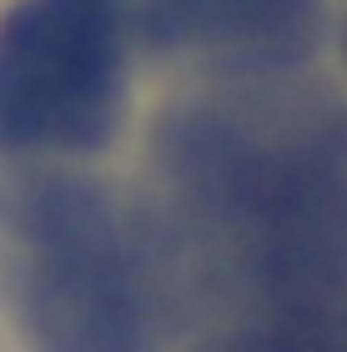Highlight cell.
Wrapping results in <instances>:
<instances>
[{
    "label": "cell",
    "instance_id": "6da1fadb",
    "mask_svg": "<svg viewBox=\"0 0 347 352\" xmlns=\"http://www.w3.org/2000/svg\"><path fill=\"white\" fill-rule=\"evenodd\" d=\"M136 212L181 342L347 332V96L307 71L197 81L146 131Z\"/></svg>",
    "mask_w": 347,
    "mask_h": 352
},
{
    "label": "cell",
    "instance_id": "7a4b0ae2",
    "mask_svg": "<svg viewBox=\"0 0 347 352\" xmlns=\"http://www.w3.org/2000/svg\"><path fill=\"white\" fill-rule=\"evenodd\" d=\"M0 302L30 352H166L181 342L131 186L56 162L0 171Z\"/></svg>",
    "mask_w": 347,
    "mask_h": 352
},
{
    "label": "cell",
    "instance_id": "3957f363",
    "mask_svg": "<svg viewBox=\"0 0 347 352\" xmlns=\"http://www.w3.org/2000/svg\"><path fill=\"white\" fill-rule=\"evenodd\" d=\"M126 101L131 41L116 0H10L0 10V156H101Z\"/></svg>",
    "mask_w": 347,
    "mask_h": 352
},
{
    "label": "cell",
    "instance_id": "277c9868",
    "mask_svg": "<svg viewBox=\"0 0 347 352\" xmlns=\"http://www.w3.org/2000/svg\"><path fill=\"white\" fill-rule=\"evenodd\" d=\"M131 51L197 81L307 71L327 36L322 0H116Z\"/></svg>",
    "mask_w": 347,
    "mask_h": 352
},
{
    "label": "cell",
    "instance_id": "5b68a950",
    "mask_svg": "<svg viewBox=\"0 0 347 352\" xmlns=\"http://www.w3.org/2000/svg\"><path fill=\"white\" fill-rule=\"evenodd\" d=\"M181 352H347V332L317 327H212L186 338Z\"/></svg>",
    "mask_w": 347,
    "mask_h": 352
},
{
    "label": "cell",
    "instance_id": "8992f818",
    "mask_svg": "<svg viewBox=\"0 0 347 352\" xmlns=\"http://www.w3.org/2000/svg\"><path fill=\"white\" fill-rule=\"evenodd\" d=\"M342 60H347V25H342Z\"/></svg>",
    "mask_w": 347,
    "mask_h": 352
}]
</instances>
